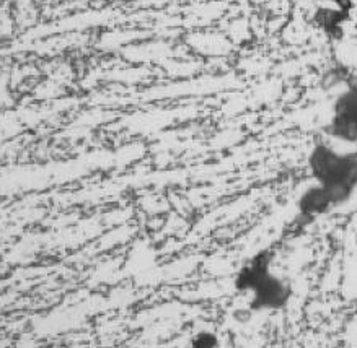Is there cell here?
Masks as SVG:
<instances>
[{"label":"cell","instance_id":"obj_1","mask_svg":"<svg viewBox=\"0 0 357 348\" xmlns=\"http://www.w3.org/2000/svg\"><path fill=\"white\" fill-rule=\"evenodd\" d=\"M273 260V251L263 249L235 275L234 287L240 293H250L252 311H281L294 296L292 283L271 270Z\"/></svg>","mask_w":357,"mask_h":348},{"label":"cell","instance_id":"obj_2","mask_svg":"<svg viewBox=\"0 0 357 348\" xmlns=\"http://www.w3.org/2000/svg\"><path fill=\"white\" fill-rule=\"evenodd\" d=\"M308 168L317 184L347 200L357 191V150L341 153L328 143H317L308 157Z\"/></svg>","mask_w":357,"mask_h":348},{"label":"cell","instance_id":"obj_3","mask_svg":"<svg viewBox=\"0 0 357 348\" xmlns=\"http://www.w3.org/2000/svg\"><path fill=\"white\" fill-rule=\"evenodd\" d=\"M326 134L341 142L357 143V84H349L336 98Z\"/></svg>","mask_w":357,"mask_h":348},{"label":"cell","instance_id":"obj_4","mask_svg":"<svg viewBox=\"0 0 357 348\" xmlns=\"http://www.w3.org/2000/svg\"><path fill=\"white\" fill-rule=\"evenodd\" d=\"M346 202L347 199H344L341 194L315 182L298 199V216L305 221H312L318 216L330 214L337 207L344 205Z\"/></svg>","mask_w":357,"mask_h":348},{"label":"cell","instance_id":"obj_5","mask_svg":"<svg viewBox=\"0 0 357 348\" xmlns=\"http://www.w3.org/2000/svg\"><path fill=\"white\" fill-rule=\"evenodd\" d=\"M347 18H349V12L341 10V8L320 7L313 15V22L333 40H340L342 36V25Z\"/></svg>","mask_w":357,"mask_h":348},{"label":"cell","instance_id":"obj_6","mask_svg":"<svg viewBox=\"0 0 357 348\" xmlns=\"http://www.w3.org/2000/svg\"><path fill=\"white\" fill-rule=\"evenodd\" d=\"M219 347V338L212 332H199L192 337L191 348H217Z\"/></svg>","mask_w":357,"mask_h":348},{"label":"cell","instance_id":"obj_7","mask_svg":"<svg viewBox=\"0 0 357 348\" xmlns=\"http://www.w3.org/2000/svg\"><path fill=\"white\" fill-rule=\"evenodd\" d=\"M323 2L335 3L336 8H341V10H344V12H351V8H352V0H323Z\"/></svg>","mask_w":357,"mask_h":348}]
</instances>
